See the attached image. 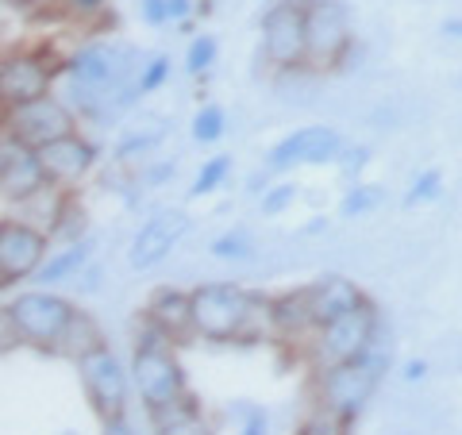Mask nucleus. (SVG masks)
I'll return each instance as SVG.
<instances>
[{
    "instance_id": "b1692460",
    "label": "nucleus",
    "mask_w": 462,
    "mask_h": 435,
    "mask_svg": "<svg viewBox=\"0 0 462 435\" xmlns=\"http://www.w3.org/2000/svg\"><path fill=\"white\" fill-rule=\"evenodd\" d=\"M227 178H231V154H216V158H208V162L200 166V173H197V181H193L189 197H193V200H197V197H208V193L220 190Z\"/></svg>"
},
{
    "instance_id": "ddd939ff",
    "label": "nucleus",
    "mask_w": 462,
    "mask_h": 435,
    "mask_svg": "<svg viewBox=\"0 0 462 435\" xmlns=\"http://www.w3.org/2000/svg\"><path fill=\"white\" fill-rule=\"evenodd\" d=\"M47 190H51V181L39 162V151L0 132V197L23 208L27 200H35Z\"/></svg>"
},
{
    "instance_id": "7ed1b4c3",
    "label": "nucleus",
    "mask_w": 462,
    "mask_h": 435,
    "mask_svg": "<svg viewBox=\"0 0 462 435\" xmlns=\"http://www.w3.org/2000/svg\"><path fill=\"white\" fill-rule=\"evenodd\" d=\"M385 366H389V351H382V339L374 343L363 358L324 366L320 378H316V397H320V409L336 412L339 420L351 424V420L366 409V401L374 397V389H378Z\"/></svg>"
},
{
    "instance_id": "cd10ccee",
    "label": "nucleus",
    "mask_w": 462,
    "mask_h": 435,
    "mask_svg": "<svg viewBox=\"0 0 462 435\" xmlns=\"http://www.w3.org/2000/svg\"><path fill=\"white\" fill-rule=\"evenodd\" d=\"M166 81H170V58H166V54H154L151 62H143L139 78H135V85H139V97L158 93Z\"/></svg>"
},
{
    "instance_id": "a19ab883",
    "label": "nucleus",
    "mask_w": 462,
    "mask_h": 435,
    "mask_svg": "<svg viewBox=\"0 0 462 435\" xmlns=\"http://www.w3.org/2000/svg\"><path fill=\"white\" fill-rule=\"evenodd\" d=\"M424 374H428V362L416 358V362H409V366H404V382H420Z\"/></svg>"
},
{
    "instance_id": "20e7f679",
    "label": "nucleus",
    "mask_w": 462,
    "mask_h": 435,
    "mask_svg": "<svg viewBox=\"0 0 462 435\" xmlns=\"http://www.w3.org/2000/svg\"><path fill=\"white\" fill-rule=\"evenodd\" d=\"M378 304L374 301H358L351 312L336 316L312 331L309 355L316 362V370L336 366V362H355L363 358L374 343H378Z\"/></svg>"
},
{
    "instance_id": "e433bc0d",
    "label": "nucleus",
    "mask_w": 462,
    "mask_h": 435,
    "mask_svg": "<svg viewBox=\"0 0 462 435\" xmlns=\"http://www.w3.org/2000/svg\"><path fill=\"white\" fill-rule=\"evenodd\" d=\"M139 8H143V20H147L151 27H162V23H170L166 0H139Z\"/></svg>"
},
{
    "instance_id": "79ce46f5",
    "label": "nucleus",
    "mask_w": 462,
    "mask_h": 435,
    "mask_svg": "<svg viewBox=\"0 0 462 435\" xmlns=\"http://www.w3.org/2000/svg\"><path fill=\"white\" fill-rule=\"evenodd\" d=\"M443 35L462 39V20H443Z\"/></svg>"
},
{
    "instance_id": "4c0bfd02",
    "label": "nucleus",
    "mask_w": 462,
    "mask_h": 435,
    "mask_svg": "<svg viewBox=\"0 0 462 435\" xmlns=\"http://www.w3.org/2000/svg\"><path fill=\"white\" fill-rule=\"evenodd\" d=\"M100 435H135V428H132V420H127V412L100 416Z\"/></svg>"
},
{
    "instance_id": "7c9ffc66",
    "label": "nucleus",
    "mask_w": 462,
    "mask_h": 435,
    "mask_svg": "<svg viewBox=\"0 0 462 435\" xmlns=\"http://www.w3.org/2000/svg\"><path fill=\"white\" fill-rule=\"evenodd\" d=\"M297 435H346V420H339L336 412L320 409V412H312L305 424L297 428Z\"/></svg>"
},
{
    "instance_id": "72a5a7b5",
    "label": "nucleus",
    "mask_w": 462,
    "mask_h": 435,
    "mask_svg": "<svg viewBox=\"0 0 462 435\" xmlns=\"http://www.w3.org/2000/svg\"><path fill=\"white\" fill-rule=\"evenodd\" d=\"M339 170L346 173V178H355V173H363L366 170V162H370V151L366 147H346V151H339Z\"/></svg>"
},
{
    "instance_id": "6e6552de",
    "label": "nucleus",
    "mask_w": 462,
    "mask_h": 435,
    "mask_svg": "<svg viewBox=\"0 0 462 435\" xmlns=\"http://www.w3.org/2000/svg\"><path fill=\"white\" fill-rule=\"evenodd\" d=\"M0 132L39 151V147H47V143H54V139L78 132V116L69 112V105H62V100L51 93V97L32 100V105L0 112Z\"/></svg>"
},
{
    "instance_id": "473e14b6",
    "label": "nucleus",
    "mask_w": 462,
    "mask_h": 435,
    "mask_svg": "<svg viewBox=\"0 0 462 435\" xmlns=\"http://www.w3.org/2000/svg\"><path fill=\"white\" fill-rule=\"evenodd\" d=\"M58 5H62V12L74 20H97V16H105L108 0H58Z\"/></svg>"
},
{
    "instance_id": "ea45409f",
    "label": "nucleus",
    "mask_w": 462,
    "mask_h": 435,
    "mask_svg": "<svg viewBox=\"0 0 462 435\" xmlns=\"http://www.w3.org/2000/svg\"><path fill=\"white\" fill-rule=\"evenodd\" d=\"M166 178H173V162H158V166L147 170V185H158V181H166Z\"/></svg>"
},
{
    "instance_id": "0eeeda50",
    "label": "nucleus",
    "mask_w": 462,
    "mask_h": 435,
    "mask_svg": "<svg viewBox=\"0 0 462 435\" xmlns=\"http://www.w3.org/2000/svg\"><path fill=\"white\" fill-rule=\"evenodd\" d=\"M351 51V12L343 0H305V66L336 69Z\"/></svg>"
},
{
    "instance_id": "a878e982",
    "label": "nucleus",
    "mask_w": 462,
    "mask_h": 435,
    "mask_svg": "<svg viewBox=\"0 0 462 435\" xmlns=\"http://www.w3.org/2000/svg\"><path fill=\"white\" fill-rule=\"evenodd\" d=\"M443 190V173L439 170H424V173H416L412 185H409V193H404V208H416V205H428V200H436Z\"/></svg>"
},
{
    "instance_id": "39448f33",
    "label": "nucleus",
    "mask_w": 462,
    "mask_h": 435,
    "mask_svg": "<svg viewBox=\"0 0 462 435\" xmlns=\"http://www.w3.org/2000/svg\"><path fill=\"white\" fill-rule=\"evenodd\" d=\"M8 312H12V324H16L23 347L54 355L69 316H74V304L66 297L51 293V289H23V293H16L8 301Z\"/></svg>"
},
{
    "instance_id": "9d476101",
    "label": "nucleus",
    "mask_w": 462,
    "mask_h": 435,
    "mask_svg": "<svg viewBox=\"0 0 462 435\" xmlns=\"http://www.w3.org/2000/svg\"><path fill=\"white\" fill-rule=\"evenodd\" d=\"M263 62L270 69L305 66V0H278L263 12Z\"/></svg>"
},
{
    "instance_id": "dca6fc26",
    "label": "nucleus",
    "mask_w": 462,
    "mask_h": 435,
    "mask_svg": "<svg viewBox=\"0 0 462 435\" xmlns=\"http://www.w3.org/2000/svg\"><path fill=\"white\" fill-rule=\"evenodd\" d=\"M39 162L47 170V181L54 190H74V185L97 166V147L81 132H69L62 139L39 147Z\"/></svg>"
},
{
    "instance_id": "9b49d317",
    "label": "nucleus",
    "mask_w": 462,
    "mask_h": 435,
    "mask_svg": "<svg viewBox=\"0 0 462 435\" xmlns=\"http://www.w3.org/2000/svg\"><path fill=\"white\" fill-rule=\"evenodd\" d=\"M78 374L85 385V397L97 409V416H120L127 412V397H132V378L120 366L108 347H97L85 358H78Z\"/></svg>"
},
{
    "instance_id": "412c9836",
    "label": "nucleus",
    "mask_w": 462,
    "mask_h": 435,
    "mask_svg": "<svg viewBox=\"0 0 462 435\" xmlns=\"http://www.w3.org/2000/svg\"><path fill=\"white\" fill-rule=\"evenodd\" d=\"M151 416H154V431H158V435H212L208 420L200 416L197 401H193L189 393H185L181 401L166 404V409L151 412Z\"/></svg>"
},
{
    "instance_id": "c03bdc74",
    "label": "nucleus",
    "mask_w": 462,
    "mask_h": 435,
    "mask_svg": "<svg viewBox=\"0 0 462 435\" xmlns=\"http://www.w3.org/2000/svg\"><path fill=\"white\" fill-rule=\"evenodd\" d=\"M0 289H5V285H0Z\"/></svg>"
},
{
    "instance_id": "c85d7f7f",
    "label": "nucleus",
    "mask_w": 462,
    "mask_h": 435,
    "mask_svg": "<svg viewBox=\"0 0 462 435\" xmlns=\"http://www.w3.org/2000/svg\"><path fill=\"white\" fill-rule=\"evenodd\" d=\"M212 258H231V263H243V258H251V239L243 236V231H224V236L212 239Z\"/></svg>"
},
{
    "instance_id": "4be33fe9",
    "label": "nucleus",
    "mask_w": 462,
    "mask_h": 435,
    "mask_svg": "<svg viewBox=\"0 0 462 435\" xmlns=\"http://www.w3.org/2000/svg\"><path fill=\"white\" fill-rule=\"evenodd\" d=\"M89 255H93V243L89 239H78V243H66L62 251H54L47 255V263L39 266L35 273V282L47 289V285H58V282H66V278H78L81 266L89 263Z\"/></svg>"
},
{
    "instance_id": "2f4dec72",
    "label": "nucleus",
    "mask_w": 462,
    "mask_h": 435,
    "mask_svg": "<svg viewBox=\"0 0 462 435\" xmlns=\"http://www.w3.org/2000/svg\"><path fill=\"white\" fill-rule=\"evenodd\" d=\"M297 200V185L293 181H282V185H270L263 193V216H282L289 205Z\"/></svg>"
},
{
    "instance_id": "f257e3e1",
    "label": "nucleus",
    "mask_w": 462,
    "mask_h": 435,
    "mask_svg": "<svg viewBox=\"0 0 462 435\" xmlns=\"http://www.w3.org/2000/svg\"><path fill=\"white\" fill-rule=\"evenodd\" d=\"M193 331L208 343H251L270 324V297L236 282H205L193 289Z\"/></svg>"
},
{
    "instance_id": "f704fd0d",
    "label": "nucleus",
    "mask_w": 462,
    "mask_h": 435,
    "mask_svg": "<svg viewBox=\"0 0 462 435\" xmlns=\"http://www.w3.org/2000/svg\"><path fill=\"white\" fill-rule=\"evenodd\" d=\"M16 347H23V339H20L16 324H12V312H8V304H5V309H0V355L16 351Z\"/></svg>"
},
{
    "instance_id": "aec40b11",
    "label": "nucleus",
    "mask_w": 462,
    "mask_h": 435,
    "mask_svg": "<svg viewBox=\"0 0 462 435\" xmlns=\"http://www.w3.org/2000/svg\"><path fill=\"white\" fill-rule=\"evenodd\" d=\"M97 347H108L105 343V331H100V324L93 320L89 312L74 309V316H69V324L62 331V339H58V347H54V355L78 362V358H85L89 351H97Z\"/></svg>"
},
{
    "instance_id": "c9c22d12",
    "label": "nucleus",
    "mask_w": 462,
    "mask_h": 435,
    "mask_svg": "<svg viewBox=\"0 0 462 435\" xmlns=\"http://www.w3.org/2000/svg\"><path fill=\"white\" fill-rule=\"evenodd\" d=\"M239 435H270V416L266 409H243V428Z\"/></svg>"
},
{
    "instance_id": "393cba45",
    "label": "nucleus",
    "mask_w": 462,
    "mask_h": 435,
    "mask_svg": "<svg viewBox=\"0 0 462 435\" xmlns=\"http://www.w3.org/2000/svg\"><path fill=\"white\" fill-rule=\"evenodd\" d=\"M227 132V116L220 105H200L193 116V139L197 143H216Z\"/></svg>"
},
{
    "instance_id": "f8f14e48",
    "label": "nucleus",
    "mask_w": 462,
    "mask_h": 435,
    "mask_svg": "<svg viewBox=\"0 0 462 435\" xmlns=\"http://www.w3.org/2000/svg\"><path fill=\"white\" fill-rule=\"evenodd\" d=\"M54 66L39 51H8L0 58V112L51 97Z\"/></svg>"
},
{
    "instance_id": "c756f323",
    "label": "nucleus",
    "mask_w": 462,
    "mask_h": 435,
    "mask_svg": "<svg viewBox=\"0 0 462 435\" xmlns=\"http://www.w3.org/2000/svg\"><path fill=\"white\" fill-rule=\"evenodd\" d=\"M166 135V127H151V132H132V135H124L120 143H116V158L120 162H127V158H135V154H143V151H151V147H158V139Z\"/></svg>"
},
{
    "instance_id": "6ab92c4d",
    "label": "nucleus",
    "mask_w": 462,
    "mask_h": 435,
    "mask_svg": "<svg viewBox=\"0 0 462 435\" xmlns=\"http://www.w3.org/2000/svg\"><path fill=\"white\" fill-rule=\"evenodd\" d=\"M270 324L278 336H312L316 320H312V293L305 289H293V293L270 297Z\"/></svg>"
},
{
    "instance_id": "5701e85b",
    "label": "nucleus",
    "mask_w": 462,
    "mask_h": 435,
    "mask_svg": "<svg viewBox=\"0 0 462 435\" xmlns=\"http://www.w3.org/2000/svg\"><path fill=\"white\" fill-rule=\"evenodd\" d=\"M382 200H385V190H378V185H351L339 200V216L343 220H355V216L374 212Z\"/></svg>"
},
{
    "instance_id": "a211bd4d",
    "label": "nucleus",
    "mask_w": 462,
    "mask_h": 435,
    "mask_svg": "<svg viewBox=\"0 0 462 435\" xmlns=\"http://www.w3.org/2000/svg\"><path fill=\"white\" fill-rule=\"evenodd\" d=\"M309 293H312V320H316V328L336 320V316H343V312H351L358 301H366L363 289H358L351 278H343V273H328V278L312 282Z\"/></svg>"
},
{
    "instance_id": "58836bf2",
    "label": "nucleus",
    "mask_w": 462,
    "mask_h": 435,
    "mask_svg": "<svg viewBox=\"0 0 462 435\" xmlns=\"http://www.w3.org/2000/svg\"><path fill=\"white\" fill-rule=\"evenodd\" d=\"M166 12H170V23H181V20H189L197 5L193 0H166Z\"/></svg>"
},
{
    "instance_id": "2eb2a0df",
    "label": "nucleus",
    "mask_w": 462,
    "mask_h": 435,
    "mask_svg": "<svg viewBox=\"0 0 462 435\" xmlns=\"http://www.w3.org/2000/svg\"><path fill=\"white\" fill-rule=\"evenodd\" d=\"M189 227H193V220H189V212H181V208H162L158 216H151V220L135 231L132 246H127V266L132 270L158 266L162 258H170L173 246L189 236Z\"/></svg>"
},
{
    "instance_id": "37998d69",
    "label": "nucleus",
    "mask_w": 462,
    "mask_h": 435,
    "mask_svg": "<svg viewBox=\"0 0 462 435\" xmlns=\"http://www.w3.org/2000/svg\"><path fill=\"white\" fill-rule=\"evenodd\" d=\"M12 5H23V8H32V5H51V0H12Z\"/></svg>"
},
{
    "instance_id": "1a4fd4ad",
    "label": "nucleus",
    "mask_w": 462,
    "mask_h": 435,
    "mask_svg": "<svg viewBox=\"0 0 462 435\" xmlns=\"http://www.w3.org/2000/svg\"><path fill=\"white\" fill-rule=\"evenodd\" d=\"M51 236L23 216H5L0 220V285L32 282L39 266L47 263Z\"/></svg>"
},
{
    "instance_id": "423d86ee",
    "label": "nucleus",
    "mask_w": 462,
    "mask_h": 435,
    "mask_svg": "<svg viewBox=\"0 0 462 435\" xmlns=\"http://www.w3.org/2000/svg\"><path fill=\"white\" fill-rule=\"evenodd\" d=\"M127 69H132V51L120 42H85L66 58V74L74 78V89L105 97L116 108V97L127 89Z\"/></svg>"
},
{
    "instance_id": "bb28decb",
    "label": "nucleus",
    "mask_w": 462,
    "mask_h": 435,
    "mask_svg": "<svg viewBox=\"0 0 462 435\" xmlns=\"http://www.w3.org/2000/svg\"><path fill=\"white\" fill-rule=\"evenodd\" d=\"M216 39L212 35H197L193 42H189V51H185V69H189L193 78H200V74H208V69L216 66Z\"/></svg>"
},
{
    "instance_id": "4468645a",
    "label": "nucleus",
    "mask_w": 462,
    "mask_h": 435,
    "mask_svg": "<svg viewBox=\"0 0 462 435\" xmlns=\"http://www.w3.org/2000/svg\"><path fill=\"white\" fill-rule=\"evenodd\" d=\"M339 151H343V143L336 127H328V124L297 127V132H289L266 151V170L282 173L293 166H324V162H336Z\"/></svg>"
},
{
    "instance_id": "f3484780",
    "label": "nucleus",
    "mask_w": 462,
    "mask_h": 435,
    "mask_svg": "<svg viewBox=\"0 0 462 435\" xmlns=\"http://www.w3.org/2000/svg\"><path fill=\"white\" fill-rule=\"evenodd\" d=\"M143 320L154 324L173 343H185L189 336H197L193 331V297L181 293V289H170V285L151 293L147 309H143Z\"/></svg>"
},
{
    "instance_id": "f03ea898",
    "label": "nucleus",
    "mask_w": 462,
    "mask_h": 435,
    "mask_svg": "<svg viewBox=\"0 0 462 435\" xmlns=\"http://www.w3.org/2000/svg\"><path fill=\"white\" fill-rule=\"evenodd\" d=\"M132 382L139 389V401L147 404V412H158L185 397V370L178 362V351H173V339L162 336L147 320L139 324V336H135Z\"/></svg>"
}]
</instances>
